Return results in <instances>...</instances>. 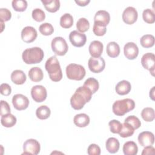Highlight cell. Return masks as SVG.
Wrapping results in <instances>:
<instances>
[{"label":"cell","mask_w":155,"mask_h":155,"mask_svg":"<svg viewBox=\"0 0 155 155\" xmlns=\"http://www.w3.org/2000/svg\"><path fill=\"white\" fill-rule=\"evenodd\" d=\"M91 91L84 86L78 88L70 99V104L74 110L82 109L85 104L88 102L92 96Z\"/></svg>","instance_id":"cell-1"},{"label":"cell","mask_w":155,"mask_h":155,"mask_svg":"<svg viewBox=\"0 0 155 155\" xmlns=\"http://www.w3.org/2000/svg\"><path fill=\"white\" fill-rule=\"evenodd\" d=\"M46 71L50 79L53 82H59L62 78V72L59 62L55 56L49 58L45 64Z\"/></svg>","instance_id":"cell-2"},{"label":"cell","mask_w":155,"mask_h":155,"mask_svg":"<svg viewBox=\"0 0 155 155\" xmlns=\"http://www.w3.org/2000/svg\"><path fill=\"white\" fill-rule=\"evenodd\" d=\"M44 56L43 50L38 47L25 49L22 54L23 61L27 64H35L41 62Z\"/></svg>","instance_id":"cell-3"},{"label":"cell","mask_w":155,"mask_h":155,"mask_svg":"<svg viewBox=\"0 0 155 155\" xmlns=\"http://www.w3.org/2000/svg\"><path fill=\"white\" fill-rule=\"evenodd\" d=\"M134 107V101L131 99L126 98L115 101L113 104L112 110L114 114L118 116H122L133 110Z\"/></svg>","instance_id":"cell-4"},{"label":"cell","mask_w":155,"mask_h":155,"mask_svg":"<svg viewBox=\"0 0 155 155\" xmlns=\"http://www.w3.org/2000/svg\"><path fill=\"white\" fill-rule=\"evenodd\" d=\"M67 77L71 80L81 81L85 76V68L79 64H70L66 67Z\"/></svg>","instance_id":"cell-5"},{"label":"cell","mask_w":155,"mask_h":155,"mask_svg":"<svg viewBox=\"0 0 155 155\" xmlns=\"http://www.w3.org/2000/svg\"><path fill=\"white\" fill-rule=\"evenodd\" d=\"M51 46L53 51L58 56L65 55L68 49V46L66 41L61 36L53 38L51 41Z\"/></svg>","instance_id":"cell-6"},{"label":"cell","mask_w":155,"mask_h":155,"mask_svg":"<svg viewBox=\"0 0 155 155\" xmlns=\"http://www.w3.org/2000/svg\"><path fill=\"white\" fill-rule=\"evenodd\" d=\"M40 150L41 146L39 142L34 139H29L23 144L24 153L22 154L37 155L40 152Z\"/></svg>","instance_id":"cell-7"},{"label":"cell","mask_w":155,"mask_h":155,"mask_svg":"<svg viewBox=\"0 0 155 155\" xmlns=\"http://www.w3.org/2000/svg\"><path fill=\"white\" fill-rule=\"evenodd\" d=\"M88 65L90 70L95 73H99L102 71L105 67V62L103 58H90L88 62Z\"/></svg>","instance_id":"cell-8"},{"label":"cell","mask_w":155,"mask_h":155,"mask_svg":"<svg viewBox=\"0 0 155 155\" xmlns=\"http://www.w3.org/2000/svg\"><path fill=\"white\" fill-rule=\"evenodd\" d=\"M31 96L35 102H42L47 98V90L42 85H35L31 89Z\"/></svg>","instance_id":"cell-9"},{"label":"cell","mask_w":155,"mask_h":155,"mask_svg":"<svg viewBox=\"0 0 155 155\" xmlns=\"http://www.w3.org/2000/svg\"><path fill=\"white\" fill-rule=\"evenodd\" d=\"M69 40L73 46L81 47L85 45L87 41V37L83 33H80L77 30H73L69 35Z\"/></svg>","instance_id":"cell-10"},{"label":"cell","mask_w":155,"mask_h":155,"mask_svg":"<svg viewBox=\"0 0 155 155\" xmlns=\"http://www.w3.org/2000/svg\"><path fill=\"white\" fill-rule=\"evenodd\" d=\"M141 64L143 67L150 71V73L154 76L155 67V56L152 53L144 54L141 58Z\"/></svg>","instance_id":"cell-11"},{"label":"cell","mask_w":155,"mask_h":155,"mask_svg":"<svg viewBox=\"0 0 155 155\" xmlns=\"http://www.w3.org/2000/svg\"><path fill=\"white\" fill-rule=\"evenodd\" d=\"M12 104L17 110H24L28 107L29 100L27 97L22 94H16L13 96Z\"/></svg>","instance_id":"cell-12"},{"label":"cell","mask_w":155,"mask_h":155,"mask_svg":"<svg viewBox=\"0 0 155 155\" xmlns=\"http://www.w3.org/2000/svg\"><path fill=\"white\" fill-rule=\"evenodd\" d=\"M138 13L136 8L133 7H128L123 12L122 20L128 25L134 24L137 19Z\"/></svg>","instance_id":"cell-13"},{"label":"cell","mask_w":155,"mask_h":155,"mask_svg":"<svg viewBox=\"0 0 155 155\" xmlns=\"http://www.w3.org/2000/svg\"><path fill=\"white\" fill-rule=\"evenodd\" d=\"M110 15L109 13L105 10H99L97 11L94 17V24L106 27L110 22Z\"/></svg>","instance_id":"cell-14"},{"label":"cell","mask_w":155,"mask_h":155,"mask_svg":"<svg viewBox=\"0 0 155 155\" xmlns=\"http://www.w3.org/2000/svg\"><path fill=\"white\" fill-rule=\"evenodd\" d=\"M124 53L125 56L130 60L136 59L139 54V48L137 45L133 42H129L125 44L124 47Z\"/></svg>","instance_id":"cell-15"},{"label":"cell","mask_w":155,"mask_h":155,"mask_svg":"<svg viewBox=\"0 0 155 155\" xmlns=\"http://www.w3.org/2000/svg\"><path fill=\"white\" fill-rule=\"evenodd\" d=\"M38 33L36 29L31 26L24 27L21 31V39L26 43L33 42L37 38Z\"/></svg>","instance_id":"cell-16"},{"label":"cell","mask_w":155,"mask_h":155,"mask_svg":"<svg viewBox=\"0 0 155 155\" xmlns=\"http://www.w3.org/2000/svg\"><path fill=\"white\" fill-rule=\"evenodd\" d=\"M139 144L142 147L153 145L154 142V136L153 133L148 131L140 133L137 137Z\"/></svg>","instance_id":"cell-17"},{"label":"cell","mask_w":155,"mask_h":155,"mask_svg":"<svg viewBox=\"0 0 155 155\" xmlns=\"http://www.w3.org/2000/svg\"><path fill=\"white\" fill-rule=\"evenodd\" d=\"M104 45L99 41H92L89 45V53L92 58H99L101 57L103 52Z\"/></svg>","instance_id":"cell-18"},{"label":"cell","mask_w":155,"mask_h":155,"mask_svg":"<svg viewBox=\"0 0 155 155\" xmlns=\"http://www.w3.org/2000/svg\"><path fill=\"white\" fill-rule=\"evenodd\" d=\"M131 89V84L126 80H122L119 82L115 87L116 93L119 95H125L130 93Z\"/></svg>","instance_id":"cell-19"},{"label":"cell","mask_w":155,"mask_h":155,"mask_svg":"<svg viewBox=\"0 0 155 155\" xmlns=\"http://www.w3.org/2000/svg\"><path fill=\"white\" fill-rule=\"evenodd\" d=\"M27 77L24 72L21 70H15L11 74L12 81L16 85H22L24 84Z\"/></svg>","instance_id":"cell-20"},{"label":"cell","mask_w":155,"mask_h":155,"mask_svg":"<svg viewBox=\"0 0 155 155\" xmlns=\"http://www.w3.org/2000/svg\"><path fill=\"white\" fill-rule=\"evenodd\" d=\"M89 116L85 113H80L75 115L73 118L74 124L78 127H85L90 123Z\"/></svg>","instance_id":"cell-21"},{"label":"cell","mask_w":155,"mask_h":155,"mask_svg":"<svg viewBox=\"0 0 155 155\" xmlns=\"http://www.w3.org/2000/svg\"><path fill=\"white\" fill-rule=\"evenodd\" d=\"M28 76L31 81L36 82L42 80L44 78V74L41 68L35 67L31 68L28 71Z\"/></svg>","instance_id":"cell-22"},{"label":"cell","mask_w":155,"mask_h":155,"mask_svg":"<svg viewBox=\"0 0 155 155\" xmlns=\"http://www.w3.org/2000/svg\"><path fill=\"white\" fill-rule=\"evenodd\" d=\"M106 149L110 153H116L118 151L120 143L119 140L115 137H110L108 138L105 143Z\"/></svg>","instance_id":"cell-23"},{"label":"cell","mask_w":155,"mask_h":155,"mask_svg":"<svg viewBox=\"0 0 155 155\" xmlns=\"http://www.w3.org/2000/svg\"><path fill=\"white\" fill-rule=\"evenodd\" d=\"M45 9L50 12H56L60 8V1L59 0H41Z\"/></svg>","instance_id":"cell-24"},{"label":"cell","mask_w":155,"mask_h":155,"mask_svg":"<svg viewBox=\"0 0 155 155\" xmlns=\"http://www.w3.org/2000/svg\"><path fill=\"white\" fill-rule=\"evenodd\" d=\"M106 51L108 56L116 58L120 54V47L116 42H110L107 45Z\"/></svg>","instance_id":"cell-25"},{"label":"cell","mask_w":155,"mask_h":155,"mask_svg":"<svg viewBox=\"0 0 155 155\" xmlns=\"http://www.w3.org/2000/svg\"><path fill=\"white\" fill-rule=\"evenodd\" d=\"M137 151V144L133 141H128L123 145V152L125 155H136Z\"/></svg>","instance_id":"cell-26"},{"label":"cell","mask_w":155,"mask_h":155,"mask_svg":"<svg viewBox=\"0 0 155 155\" xmlns=\"http://www.w3.org/2000/svg\"><path fill=\"white\" fill-rule=\"evenodd\" d=\"M1 123L5 127H12L16 123V118L14 115L11 113L6 114L1 116Z\"/></svg>","instance_id":"cell-27"},{"label":"cell","mask_w":155,"mask_h":155,"mask_svg":"<svg viewBox=\"0 0 155 155\" xmlns=\"http://www.w3.org/2000/svg\"><path fill=\"white\" fill-rule=\"evenodd\" d=\"M51 114L50 109L46 105H41L36 110V115L37 117L41 120L48 119Z\"/></svg>","instance_id":"cell-28"},{"label":"cell","mask_w":155,"mask_h":155,"mask_svg":"<svg viewBox=\"0 0 155 155\" xmlns=\"http://www.w3.org/2000/svg\"><path fill=\"white\" fill-rule=\"evenodd\" d=\"M83 86L88 88L92 94L95 93L99 89V84L97 79L94 78H89L84 82Z\"/></svg>","instance_id":"cell-29"},{"label":"cell","mask_w":155,"mask_h":155,"mask_svg":"<svg viewBox=\"0 0 155 155\" xmlns=\"http://www.w3.org/2000/svg\"><path fill=\"white\" fill-rule=\"evenodd\" d=\"M73 24V18L70 13L64 14L60 18V25L64 28H69Z\"/></svg>","instance_id":"cell-30"},{"label":"cell","mask_w":155,"mask_h":155,"mask_svg":"<svg viewBox=\"0 0 155 155\" xmlns=\"http://www.w3.org/2000/svg\"><path fill=\"white\" fill-rule=\"evenodd\" d=\"M141 117L146 122H152L155 117L154 110L151 107L144 108L141 111Z\"/></svg>","instance_id":"cell-31"},{"label":"cell","mask_w":155,"mask_h":155,"mask_svg":"<svg viewBox=\"0 0 155 155\" xmlns=\"http://www.w3.org/2000/svg\"><path fill=\"white\" fill-rule=\"evenodd\" d=\"M154 37L152 35H145L140 39L141 45L144 48H150L154 44Z\"/></svg>","instance_id":"cell-32"},{"label":"cell","mask_w":155,"mask_h":155,"mask_svg":"<svg viewBox=\"0 0 155 155\" xmlns=\"http://www.w3.org/2000/svg\"><path fill=\"white\" fill-rule=\"evenodd\" d=\"M134 132V129L128 123L124 122L122 124V127L119 134L120 137L125 138L131 136Z\"/></svg>","instance_id":"cell-33"},{"label":"cell","mask_w":155,"mask_h":155,"mask_svg":"<svg viewBox=\"0 0 155 155\" xmlns=\"http://www.w3.org/2000/svg\"><path fill=\"white\" fill-rule=\"evenodd\" d=\"M76 28L80 33H84L88 30L90 28L89 21L85 18H81L76 23Z\"/></svg>","instance_id":"cell-34"},{"label":"cell","mask_w":155,"mask_h":155,"mask_svg":"<svg viewBox=\"0 0 155 155\" xmlns=\"http://www.w3.org/2000/svg\"><path fill=\"white\" fill-rule=\"evenodd\" d=\"M12 7L16 12H24L27 7V2L25 0H13L12 2Z\"/></svg>","instance_id":"cell-35"},{"label":"cell","mask_w":155,"mask_h":155,"mask_svg":"<svg viewBox=\"0 0 155 155\" xmlns=\"http://www.w3.org/2000/svg\"><path fill=\"white\" fill-rule=\"evenodd\" d=\"M142 18L143 21L148 24H153L155 22V15L151 9L144 10L142 13Z\"/></svg>","instance_id":"cell-36"},{"label":"cell","mask_w":155,"mask_h":155,"mask_svg":"<svg viewBox=\"0 0 155 155\" xmlns=\"http://www.w3.org/2000/svg\"><path fill=\"white\" fill-rule=\"evenodd\" d=\"M39 30L42 35L44 36H48V35H51L53 33L54 28L51 24L45 22V23L42 24L39 26Z\"/></svg>","instance_id":"cell-37"},{"label":"cell","mask_w":155,"mask_h":155,"mask_svg":"<svg viewBox=\"0 0 155 155\" xmlns=\"http://www.w3.org/2000/svg\"><path fill=\"white\" fill-rule=\"evenodd\" d=\"M124 122L130 124L134 130L139 128L141 125V122L139 119L135 116H129L124 120Z\"/></svg>","instance_id":"cell-38"},{"label":"cell","mask_w":155,"mask_h":155,"mask_svg":"<svg viewBox=\"0 0 155 155\" xmlns=\"http://www.w3.org/2000/svg\"><path fill=\"white\" fill-rule=\"evenodd\" d=\"M108 125L111 132L114 134H119L122 127V124L116 119L110 120L108 123Z\"/></svg>","instance_id":"cell-39"},{"label":"cell","mask_w":155,"mask_h":155,"mask_svg":"<svg viewBox=\"0 0 155 155\" xmlns=\"http://www.w3.org/2000/svg\"><path fill=\"white\" fill-rule=\"evenodd\" d=\"M33 19L37 22H42L45 18V14L44 12L41 8H35L31 13Z\"/></svg>","instance_id":"cell-40"},{"label":"cell","mask_w":155,"mask_h":155,"mask_svg":"<svg viewBox=\"0 0 155 155\" xmlns=\"http://www.w3.org/2000/svg\"><path fill=\"white\" fill-rule=\"evenodd\" d=\"M12 18L11 12L5 8H0V21L1 22H5L9 21Z\"/></svg>","instance_id":"cell-41"},{"label":"cell","mask_w":155,"mask_h":155,"mask_svg":"<svg viewBox=\"0 0 155 155\" xmlns=\"http://www.w3.org/2000/svg\"><path fill=\"white\" fill-rule=\"evenodd\" d=\"M93 31L95 35L98 36H102L105 34L107 31V28L106 27H103L94 24L93 27Z\"/></svg>","instance_id":"cell-42"},{"label":"cell","mask_w":155,"mask_h":155,"mask_svg":"<svg viewBox=\"0 0 155 155\" xmlns=\"http://www.w3.org/2000/svg\"><path fill=\"white\" fill-rule=\"evenodd\" d=\"M87 153L89 155H99L101 154V148L96 144H90L88 147Z\"/></svg>","instance_id":"cell-43"},{"label":"cell","mask_w":155,"mask_h":155,"mask_svg":"<svg viewBox=\"0 0 155 155\" xmlns=\"http://www.w3.org/2000/svg\"><path fill=\"white\" fill-rule=\"evenodd\" d=\"M1 116L10 113V107L9 104L5 101H1Z\"/></svg>","instance_id":"cell-44"},{"label":"cell","mask_w":155,"mask_h":155,"mask_svg":"<svg viewBox=\"0 0 155 155\" xmlns=\"http://www.w3.org/2000/svg\"><path fill=\"white\" fill-rule=\"evenodd\" d=\"M1 94L4 96H8L12 92V88L10 86L6 83H3L0 86Z\"/></svg>","instance_id":"cell-45"},{"label":"cell","mask_w":155,"mask_h":155,"mask_svg":"<svg viewBox=\"0 0 155 155\" xmlns=\"http://www.w3.org/2000/svg\"><path fill=\"white\" fill-rule=\"evenodd\" d=\"M155 153V150L153 147L151 145L150 146H147L143 148L142 152V155L144 154H154Z\"/></svg>","instance_id":"cell-46"},{"label":"cell","mask_w":155,"mask_h":155,"mask_svg":"<svg viewBox=\"0 0 155 155\" xmlns=\"http://www.w3.org/2000/svg\"><path fill=\"white\" fill-rule=\"evenodd\" d=\"M90 0H76L75 1V2L79 5V6H82V7H84L85 5H87V4H88L90 3Z\"/></svg>","instance_id":"cell-47"},{"label":"cell","mask_w":155,"mask_h":155,"mask_svg":"<svg viewBox=\"0 0 155 155\" xmlns=\"http://www.w3.org/2000/svg\"><path fill=\"white\" fill-rule=\"evenodd\" d=\"M154 87H153L151 90L150 91V97H151V99L154 101Z\"/></svg>","instance_id":"cell-48"},{"label":"cell","mask_w":155,"mask_h":155,"mask_svg":"<svg viewBox=\"0 0 155 155\" xmlns=\"http://www.w3.org/2000/svg\"><path fill=\"white\" fill-rule=\"evenodd\" d=\"M1 32H2L4 30V22H1Z\"/></svg>","instance_id":"cell-49"}]
</instances>
